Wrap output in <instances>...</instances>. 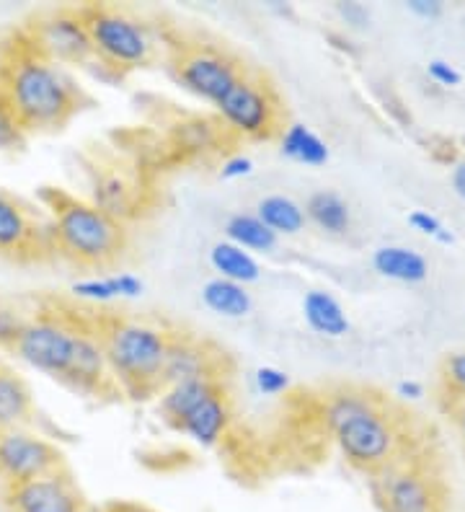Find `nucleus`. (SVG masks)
I'll return each mask as SVG.
<instances>
[{
	"mask_svg": "<svg viewBox=\"0 0 465 512\" xmlns=\"http://www.w3.org/2000/svg\"><path fill=\"white\" fill-rule=\"evenodd\" d=\"M318 417L354 471L372 476L409 458L401 414L375 391L339 388L323 399Z\"/></svg>",
	"mask_w": 465,
	"mask_h": 512,
	"instance_id": "f257e3e1",
	"label": "nucleus"
},
{
	"mask_svg": "<svg viewBox=\"0 0 465 512\" xmlns=\"http://www.w3.org/2000/svg\"><path fill=\"white\" fill-rule=\"evenodd\" d=\"M0 94L26 132L57 130L86 101L73 75L39 55L24 32L3 47Z\"/></svg>",
	"mask_w": 465,
	"mask_h": 512,
	"instance_id": "f03ea898",
	"label": "nucleus"
},
{
	"mask_svg": "<svg viewBox=\"0 0 465 512\" xmlns=\"http://www.w3.org/2000/svg\"><path fill=\"white\" fill-rule=\"evenodd\" d=\"M96 329L119 394L130 399L158 396L171 329L127 316H101Z\"/></svg>",
	"mask_w": 465,
	"mask_h": 512,
	"instance_id": "7ed1b4c3",
	"label": "nucleus"
},
{
	"mask_svg": "<svg viewBox=\"0 0 465 512\" xmlns=\"http://www.w3.org/2000/svg\"><path fill=\"white\" fill-rule=\"evenodd\" d=\"M52 241L81 267H109L127 249V225L88 200L52 192Z\"/></svg>",
	"mask_w": 465,
	"mask_h": 512,
	"instance_id": "20e7f679",
	"label": "nucleus"
},
{
	"mask_svg": "<svg viewBox=\"0 0 465 512\" xmlns=\"http://www.w3.org/2000/svg\"><path fill=\"white\" fill-rule=\"evenodd\" d=\"M81 13L91 37L93 60H99V65L122 75L155 63L161 42L148 21L124 8L99 3L83 6Z\"/></svg>",
	"mask_w": 465,
	"mask_h": 512,
	"instance_id": "39448f33",
	"label": "nucleus"
},
{
	"mask_svg": "<svg viewBox=\"0 0 465 512\" xmlns=\"http://www.w3.org/2000/svg\"><path fill=\"white\" fill-rule=\"evenodd\" d=\"M217 117L228 135L243 140H269L282 132L285 109L272 83L259 73H246L215 104Z\"/></svg>",
	"mask_w": 465,
	"mask_h": 512,
	"instance_id": "423d86ee",
	"label": "nucleus"
},
{
	"mask_svg": "<svg viewBox=\"0 0 465 512\" xmlns=\"http://www.w3.org/2000/svg\"><path fill=\"white\" fill-rule=\"evenodd\" d=\"M78 329H81L78 313L47 308V311L34 313L31 319L24 321V329H21L11 350L29 368L62 381V375L70 365V357H73Z\"/></svg>",
	"mask_w": 465,
	"mask_h": 512,
	"instance_id": "0eeeda50",
	"label": "nucleus"
},
{
	"mask_svg": "<svg viewBox=\"0 0 465 512\" xmlns=\"http://www.w3.org/2000/svg\"><path fill=\"white\" fill-rule=\"evenodd\" d=\"M372 497L380 512H445V484L427 463L403 458L372 474Z\"/></svg>",
	"mask_w": 465,
	"mask_h": 512,
	"instance_id": "6e6552de",
	"label": "nucleus"
},
{
	"mask_svg": "<svg viewBox=\"0 0 465 512\" xmlns=\"http://www.w3.org/2000/svg\"><path fill=\"white\" fill-rule=\"evenodd\" d=\"M174 78L189 94L217 104L246 73V65L225 47L210 42H181L171 52Z\"/></svg>",
	"mask_w": 465,
	"mask_h": 512,
	"instance_id": "1a4fd4ad",
	"label": "nucleus"
},
{
	"mask_svg": "<svg viewBox=\"0 0 465 512\" xmlns=\"http://www.w3.org/2000/svg\"><path fill=\"white\" fill-rule=\"evenodd\" d=\"M29 44L55 65H78L86 68L93 60L91 37L81 8H57L37 16L21 29Z\"/></svg>",
	"mask_w": 465,
	"mask_h": 512,
	"instance_id": "9d476101",
	"label": "nucleus"
},
{
	"mask_svg": "<svg viewBox=\"0 0 465 512\" xmlns=\"http://www.w3.org/2000/svg\"><path fill=\"white\" fill-rule=\"evenodd\" d=\"M65 469V456L52 440L29 427L0 432V479L3 484H24L52 471Z\"/></svg>",
	"mask_w": 465,
	"mask_h": 512,
	"instance_id": "9b49d317",
	"label": "nucleus"
},
{
	"mask_svg": "<svg viewBox=\"0 0 465 512\" xmlns=\"http://www.w3.org/2000/svg\"><path fill=\"white\" fill-rule=\"evenodd\" d=\"M62 383L86 396L119 394L112 381V370L106 363V352L104 344H101L99 329H96V319H81L73 357H70L68 370L62 375Z\"/></svg>",
	"mask_w": 465,
	"mask_h": 512,
	"instance_id": "f8f14e48",
	"label": "nucleus"
},
{
	"mask_svg": "<svg viewBox=\"0 0 465 512\" xmlns=\"http://www.w3.org/2000/svg\"><path fill=\"white\" fill-rule=\"evenodd\" d=\"M6 507L8 512H78L86 507V497L70 471L60 469L24 484H8Z\"/></svg>",
	"mask_w": 465,
	"mask_h": 512,
	"instance_id": "ddd939ff",
	"label": "nucleus"
},
{
	"mask_svg": "<svg viewBox=\"0 0 465 512\" xmlns=\"http://www.w3.org/2000/svg\"><path fill=\"white\" fill-rule=\"evenodd\" d=\"M223 360V352H217L210 342H202L186 331H171L161 388L199 378H223Z\"/></svg>",
	"mask_w": 465,
	"mask_h": 512,
	"instance_id": "4468645a",
	"label": "nucleus"
},
{
	"mask_svg": "<svg viewBox=\"0 0 465 512\" xmlns=\"http://www.w3.org/2000/svg\"><path fill=\"white\" fill-rule=\"evenodd\" d=\"M44 231H39L37 218L29 207L0 192V254L13 259H34L42 254Z\"/></svg>",
	"mask_w": 465,
	"mask_h": 512,
	"instance_id": "2eb2a0df",
	"label": "nucleus"
},
{
	"mask_svg": "<svg viewBox=\"0 0 465 512\" xmlns=\"http://www.w3.org/2000/svg\"><path fill=\"white\" fill-rule=\"evenodd\" d=\"M88 202L127 225V220L135 218L140 205H143V189L130 171L122 169V166H109V169L96 171Z\"/></svg>",
	"mask_w": 465,
	"mask_h": 512,
	"instance_id": "dca6fc26",
	"label": "nucleus"
},
{
	"mask_svg": "<svg viewBox=\"0 0 465 512\" xmlns=\"http://www.w3.org/2000/svg\"><path fill=\"white\" fill-rule=\"evenodd\" d=\"M230 425H233V404H230L228 391L223 388L199 406H194L192 412L181 417L174 427L202 448H215L225 440Z\"/></svg>",
	"mask_w": 465,
	"mask_h": 512,
	"instance_id": "f3484780",
	"label": "nucleus"
},
{
	"mask_svg": "<svg viewBox=\"0 0 465 512\" xmlns=\"http://www.w3.org/2000/svg\"><path fill=\"white\" fill-rule=\"evenodd\" d=\"M34 419V394L16 370L0 365V432L29 427Z\"/></svg>",
	"mask_w": 465,
	"mask_h": 512,
	"instance_id": "a211bd4d",
	"label": "nucleus"
},
{
	"mask_svg": "<svg viewBox=\"0 0 465 512\" xmlns=\"http://www.w3.org/2000/svg\"><path fill=\"white\" fill-rule=\"evenodd\" d=\"M223 388V378H199V381L166 386L158 391V409H161L168 425H176L181 417L192 412L194 406H199L205 399H210L212 394L223 391Z\"/></svg>",
	"mask_w": 465,
	"mask_h": 512,
	"instance_id": "6ab92c4d",
	"label": "nucleus"
},
{
	"mask_svg": "<svg viewBox=\"0 0 465 512\" xmlns=\"http://www.w3.org/2000/svg\"><path fill=\"white\" fill-rule=\"evenodd\" d=\"M303 316L316 334L326 339L347 337L349 316L339 300L326 290H310L303 298Z\"/></svg>",
	"mask_w": 465,
	"mask_h": 512,
	"instance_id": "aec40b11",
	"label": "nucleus"
},
{
	"mask_svg": "<svg viewBox=\"0 0 465 512\" xmlns=\"http://www.w3.org/2000/svg\"><path fill=\"white\" fill-rule=\"evenodd\" d=\"M372 267L388 280L409 282V285L424 282L429 275L427 259L409 246H380L372 256Z\"/></svg>",
	"mask_w": 465,
	"mask_h": 512,
	"instance_id": "412c9836",
	"label": "nucleus"
},
{
	"mask_svg": "<svg viewBox=\"0 0 465 512\" xmlns=\"http://www.w3.org/2000/svg\"><path fill=\"white\" fill-rule=\"evenodd\" d=\"M305 220H310L313 225H318L323 233L329 236H344L352 228V210H349V202L341 197V194L323 192L310 194L308 202H305Z\"/></svg>",
	"mask_w": 465,
	"mask_h": 512,
	"instance_id": "4be33fe9",
	"label": "nucleus"
},
{
	"mask_svg": "<svg viewBox=\"0 0 465 512\" xmlns=\"http://www.w3.org/2000/svg\"><path fill=\"white\" fill-rule=\"evenodd\" d=\"M210 264L217 272V277L238 282V285H251V282L261 277V267L256 262V256L251 251L241 249V246L230 244V241H220V244L212 246Z\"/></svg>",
	"mask_w": 465,
	"mask_h": 512,
	"instance_id": "5701e85b",
	"label": "nucleus"
},
{
	"mask_svg": "<svg viewBox=\"0 0 465 512\" xmlns=\"http://www.w3.org/2000/svg\"><path fill=\"white\" fill-rule=\"evenodd\" d=\"M202 300L212 313L223 316V319H243L254 308V300H251L246 285L223 280V277L207 282L202 288Z\"/></svg>",
	"mask_w": 465,
	"mask_h": 512,
	"instance_id": "b1692460",
	"label": "nucleus"
},
{
	"mask_svg": "<svg viewBox=\"0 0 465 512\" xmlns=\"http://www.w3.org/2000/svg\"><path fill=\"white\" fill-rule=\"evenodd\" d=\"M279 150L282 156L290 161L305 163V166H323L329 161V145L321 135L310 130L305 125H287L285 130L279 132Z\"/></svg>",
	"mask_w": 465,
	"mask_h": 512,
	"instance_id": "393cba45",
	"label": "nucleus"
},
{
	"mask_svg": "<svg viewBox=\"0 0 465 512\" xmlns=\"http://www.w3.org/2000/svg\"><path fill=\"white\" fill-rule=\"evenodd\" d=\"M256 215L277 236H295L305 228V210L287 194H269L256 205Z\"/></svg>",
	"mask_w": 465,
	"mask_h": 512,
	"instance_id": "a878e982",
	"label": "nucleus"
},
{
	"mask_svg": "<svg viewBox=\"0 0 465 512\" xmlns=\"http://www.w3.org/2000/svg\"><path fill=\"white\" fill-rule=\"evenodd\" d=\"M277 233L261 223L256 213H238L225 223V241L246 251H272L277 246Z\"/></svg>",
	"mask_w": 465,
	"mask_h": 512,
	"instance_id": "bb28decb",
	"label": "nucleus"
},
{
	"mask_svg": "<svg viewBox=\"0 0 465 512\" xmlns=\"http://www.w3.org/2000/svg\"><path fill=\"white\" fill-rule=\"evenodd\" d=\"M220 135L225 138V130L210 119H189L176 127V145L186 153H205V150H215Z\"/></svg>",
	"mask_w": 465,
	"mask_h": 512,
	"instance_id": "cd10ccee",
	"label": "nucleus"
},
{
	"mask_svg": "<svg viewBox=\"0 0 465 512\" xmlns=\"http://www.w3.org/2000/svg\"><path fill=\"white\" fill-rule=\"evenodd\" d=\"M73 293L88 303H112L119 298L112 277H88V280L73 282Z\"/></svg>",
	"mask_w": 465,
	"mask_h": 512,
	"instance_id": "c85d7f7f",
	"label": "nucleus"
},
{
	"mask_svg": "<svg viewBox=\"0 0 465 512\" xmlns=\"http://www.w3.org/2000/svg\"><path fill=\"white\" fill-rule=\"evenodd\" d=\"M26 138V130L21 127V122L16 119V114L11 112L8 101L0 94V153L6 150H16Z\"/></svg>",
	"mask_w": 465,
	"mask_h": 512,
	"instance_id": "c756f323",
	"label": "nucleus"
},
{
	"mask_svg": "<svg viewBox=\"0 0 465 512\" xmlns=\"http://www.w3.org/2000/svg\"><path fill=\"white\" fill-rule=\"evenodd\" d=\"M442 381L458 401H465V352H455L442 363Z\"/></svg>",
	"mask_w": 465,
	"mask_h": 512,
	"instance_id": "7c9ffc66",
	"label": "nucleus"
},
{
	"mask_svg": "<svg viewBox=\"0 0 465 512\" xmlns=\"http://www.w3.org/2000/svg\"><path fill=\"white\" fill-rule=\"evenodd\" d=\"M254 383L259 388V394L264 396H279L290 391V375L285 370L272 368V365H261L254 373Z\"/></svg>",
	"mask_w": 465,
	"mask_h": 512,
	"instance_id": "2f4dec72",
	"label": "nucleus"
},
{
	"mask_svg": "<svg viewBox=\"0 0 465 512\" xmlns=\"http://www.w3.org/2000/svg\"><path fill=\"white\" fill-rule=\"evenodd\" d=\"M24 316L16 308H8L0 303V347L11 350L16 339H19L21 329H24Z\"/></svg>",
	"mask_w": 465,
	"mask_h": 512,
	"instance_id": "473e14b6",
	"label": "nucleus"
},
{
	"mask_svg": "<svg viewBox=\"0 0 465 512\" xmlns=\"http://www.w3.org/2000/svg\"><path fill=\"white\" fill-rule=\"evenodd\" d=\"M427 73L434 83H440V86H447V88L460 86V81H463V75L458 73V68L445 63V60H432V63L427 65Z\"/></svg>",
	"mask_w": 465,
	"mask_h": 512,
	"instance_id": "72a5a7b5",
	"label": "nucleus"
},
{
	"mask_svg": "<svg viewBox=\"0 0 465 512\" xmlns=\"http://www.w3.org/2000/svg\"><path fill=\"white\" fill-rule=\"evenodd\" d=\"M336 13H339L341 19L347 21L349 26H357V29H362V26L370 24V8L362 6V3H357V0L336 3Z\"/></svg>",
	"mask_w": 465,
	"mask_h": 512,
	"instance_id": "f704fd0d",
	"label": "nucleus"
},
{
	"mask_svg": "<svg viewBox=\"0 0 465 512\" xmlns=\"http://www.w3.org/2000/svg\"><path fill=\"white\" fill-rule=\"evenodd\" d=\"M409 223L414 225L419 233H424V236H432V238L440 236L442 228H445V225L440 223V218H434V215L427 213V210H414V213L409 215Z\"/></svg>",
	"mask_w": 465,
	"mask_h": 512,
	"instance_id": "c9c22d12",
	"label": "nucleus"
},
{
	"mask_svg": "<svg viewBox=\"0 0 465 512\" xmlns=\"http://www.w3.org/2000/svg\"><path fill=\"white\" fill-rule=\"evenodd\" d=\"M254 171V161L248 156H230L228 161L223 163V169H220V176L223 179H243Z\"/></svg>",
	"mask_w": 465,
	"mask_h": 512,
	"instance_id": "e433bc0d",
	"label": "nucleus"
},
{
	"mask_svg": "<svg viewBox=\"0 0 465 512\" xmlns=\"http://www.w3.org/2000/svg\"><path fill=\"white\" fill-rule=\"evenodd\" d=\"M114 288H117L119 298H140L145 290V285L137 280L135 275H114Z\"/></svg>",
	"mask_w": 465,
	"mask_h": 512,
	"instance_id": "4c0bfd02",
	"label": "nucleus"
},
{
	"mask_svg": "<svg viewBox=\"0 0 465 512\" xmlns=\"http://www.w3.org/2000/svg\"><path fill=\"white\" fill-rule=\"evenodd\" d=\"M406 8H409L414 16H419V19H427V21L442 16L440 0H409V3H406Z\"/></svg>",
	"mask_w": 465,
	"mask_h": 512,
	"instance_id": "58836bf2",
	"label": "nucleus"
},
{
	"mask_svg": "<svg viewBox=\"0 0 465 512\" xmlns=\"http://www.w3.org/2000/svg\"><path fill=\"white\" fill-rule=\"evenodd\" d=\"M104 512H161V510H155V507L145 505V502H135V500H112V502H106Z\"/></svg>",
	"mask_w": 465,
	"mask_h": 512,
	"instance_id": "ea45409f",
	"label": "nucleus"
},
{
	"mask_svg": "<svg viewBox=\"0 0 465 512\" xmlns=\"http://www.w3.org/2000/svg\"><path fill=\"white\" fill-rule=\"evenodd\" d=\"M396 394L406 401H419L424 396V386L419 381H401L396 386Z\"/></svg>",
	"mask_w": 465,
	"mask_h": 512,
	"instance_id": "a19ab883",
	"label": "nucleus"
},
{
	"mask_svg": "<svg viewBox=\"0 0 465 512\" xmlns=\"http://www.w3.org/2000/svg\"><path fill=\"white\" fill-rule=\"evenodd\" d=\"M453 189L460 200H465V158H460L453 166Z\"/></svg>",
	"mask_w": 465,
	"mask_h": 512,
	"instance_id": "79ce46f5",
	"label": "nucleus"
},
{
	"mask_svg": "<svg viewBox=\"0 0 465 512\" xmlns=\"http://www.w3.org/2000/svg\"><path fill=\"white\" fill-rule=\"evenodd\" d=\"M453 412H455V422H458L460 435H463V440H465V401H458Z\"/></svg>",
	"mask_w": 465,
	"mask_h": 512,
	"instance_id": "37998d69",
	"label": "nucleus"
},
{
	"mask_svg": "<svg viewBox=\"0 0 465 512\" xmlns=\"http://www.w3.org/2000/svg\"><path fill=\"white\" fill-rule=\"evenodd\" d=\"M78 512H104V507L91 505V502H86V507H83V510H78Z\"/></svg>",
	"mask_w": 465,
	"mask_h": 512,
	"instance_id": "c03bdc74",
	"label": "nucleus"
}]
</instances>
